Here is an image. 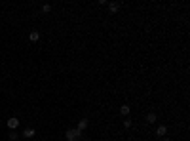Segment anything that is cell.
<instances>
[{
    "label": "cell",
    "mask_w": 190,
    "mask_h": 141,
    "mask_svg": "<svg viewBox=\"0 0 190 141\" xmlns=\"http://www.w3.org/2000/svg\"><path fill=\"white\" fill-rule=\"evenodd\" d=\"M65 137H67V141H80L82 132H80V130H67Z\"/></svg>",
    "instance_id": "cell-1"
},
{
    "label": "cell",
    "mask_w": 190,
    "mask_h": 141,
    "mask_svg": "<svg viewBox=\"0 0 190 141\" xmlns=\"http://www.w3.org/2000/svg\"><path fill=\"white\" fill-rule=\"evenodd\" d=\"M6 124H8V128H10V130H12V132H14L15 128L19 126V120L15 118V116H12V118H10V120H8V122H6Z\"/></svg>",
    "instance_id": "cell-2"
},
{
    "label": "cell",
    "mask_w": 190,
    "mask_h": 141,
    "mask_svg": "<svg viewBox=\"0 0 190 141\" xmlns=\"http://www.w3.org/2000/svg\"><path fill=\"white\" fill-rule=\"evenodd\" d=\"M86 128H87V118H82L80 122H78V128H76V130H80V132H82V130H86Z\"/></svg>",
    "instance_id": "cell-3"
},
{
    "label": "cell",
    "mask_w": 190,
    "mask_h": 141,
    "mask_svg": "<svg viewBox=\"0 0 190 141\" xmlns=\"http://www.w3.org/2000/svg\"><path fill=\"white\" fill-rule=\"evenodd\" d=\"M29 38H31V42H36L38 38H40V32H38V31H32L31 34H29Z\"/></svg>",
    "instance_id": "cell-4"
},
{
    "label": "cell",
    "mask_w": 190,
    "mask_h": 141,
    "mask_svg": "<svg viewBox=\"0 0 190 141\" xmlns=\"http://www.w3.org/2000/svg\"><path fill=\"white\" fill-rule=\"evenodd\" d=\"M34 135V130L32 128H25V132H23V137H32Z\"/></svg>",
    "instance_id": "cell-5"
},
{
    "label": "cell",
    "mask_w": 190,
    "mask_h": 141,
    "mask_svg": "<svg viewBox=\"0 0 190 141\" xmlns=\"http://www.w3.org/2000/svg\"><path fill=\"white\" fill-rule=\"evenodd\" d=\"M156 133H158V135H165V133H167V128H165V126H158Z\"/></svg>",
    "instance_id": "cell-6"
},
{
    "label": "cell",
    "mask_w": 190,
    "mask_h": 141,
    "mask_svg": "<svg viewBox=\"0 0 190 141\" xmlns=\"http://www.w3.org/2000/svg\"><path fill=\"white\" fill-rule=\"evenodd\" d=\"M146 122H148V124L156 122V114H154V113H148V114H146Z\"/></svg>",
    "instance_id": "cell-7"
},
{
    "label": "cell",
    "mask_w": 190,
    "mask_h": 141,
    "mask_svg": "<svg viewBox=\"0 0 190 141\" xmlns=\"http://www.w3.org/2000/svg\"><path fill=\"white\" fill-rule=\"evenodd\" d=\"M120 113H122L124 116H126V114H129V105H122V107H120Z\"/></svg>",
    "instance_id": "cell-8"
},
{
    "label": "cell",
    "mask_w": 190,
    "mask_h": 141,
    "mask_svg": "<svg viewBox=\"0 0 190 141\" xmlns=\"http://www.w3.org/2000/svg\"><path fill=\"white\" fill-rule=\"evenodd\" d=\"M118 10H120V4H118V2H112V4H110V12H118Z\"/></svg>",
    "instance_id": "cell-9"
},
{
    "label": "cell",
    "mask_w": 190,
    "mask_h": 141,
    "mask_svg": "<svg viewBox=\"0 0 190 141\" xmlns=\"http://www.w3.org/2000/svg\"><path fill=\"white\" fill-rule=\"evenodd\" d=\"M10 139H12V141H15V139H19V135H17V133H15V130H14V132H10Z\"/></svg>",
    "instance_id": "cell-10"
},
{
    "label": "cell",
    "mask_w": 190,
    "mask_h": 141,
    "mask_svg": "<svg viewBox=\"0 0 190 141\" xmlns=\"http://www.w3.org/2000/svg\"><path fill=\"white\" fill-rule=\"evenodd\" d=\"M50 10H51V6H50V4H42V12H44V14H48Z\"/></svg>",
    "instance_id": "cell-11"
},
{
    "label": "cell",
    "mask_w": 190,
    "mask_h": 141,
    "mask_svg": "<svg viewBox=\"0 0 190 141\" xmlns=\"http://www.w3.org/2000/svg\"><path fill=\"white\" fill-rule=\"evenodd\" d=\"M124 126H126V128H131V120H124Z\"/></svg>",
    "instance_id": "cell-12"
},
{
    "label": "cell",
    "mask_w": 190,
    "mask_h": 141,
    "mask_svg": "<svg viewBox=\"0 0 190 141\" xmlns=\"http://www.w3.org/2000/svg\"><path fill=\"white\" fill-rule=\"evenodd\" d=\"M162 141H171V139H162Z\"/></svg>",
    "instance_id": "cell-13"
}]
</instances>
